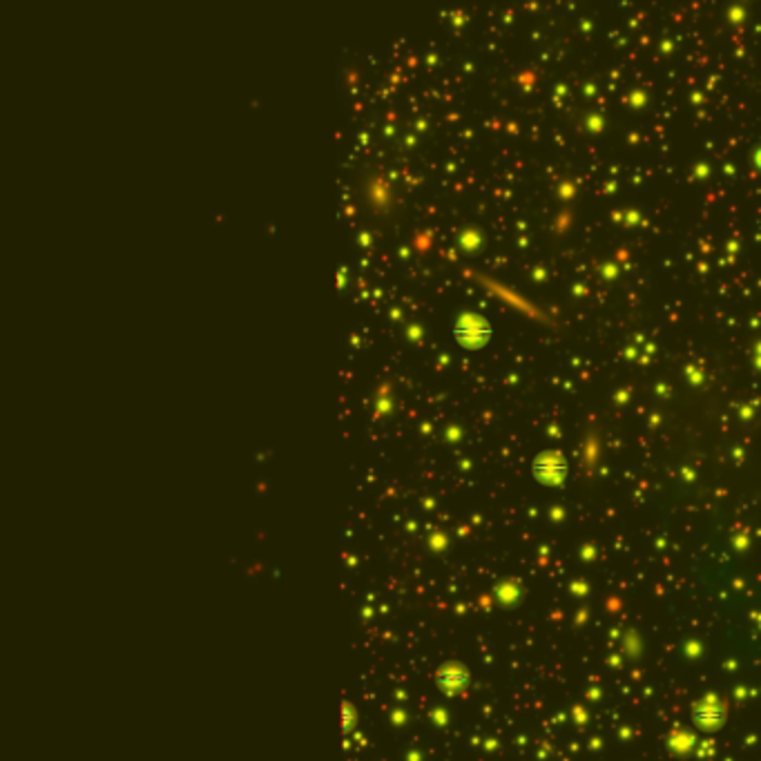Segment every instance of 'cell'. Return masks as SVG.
Masks as SVG:
<instances>
[{
  "label": "cell",
  "mask_w": 761,
  "mask_h": 761,
  "mask_svg": "<svg viewBox=\"0 0 761 761\" xmlns=\"http://www.w3.org/2000/svg\"><path fill=\"white\" fill-rule=\"evenodd\" d=\"M467 681H469L467 670H462L458 666L442 668L440 672H438V683H442L446 690H462V688L467 685Z\"/></svg>",
  "instance_id": "obj_6"
},
{
  "label": "cell",
  "mask_w": 761,
  "mask_h": 761,
  "mask_svg": "<svg viewBox=\"0 0 761 761\" xmlns=\"http://www.w3.org/2000/svg\"><path fill=\"white\" fill-rule=\"evenodd\" d=\"M598 453H601V442H598L594 431H589L583 440V462L587 467H594V462L598 460Z\"/></svg>",
  "instance_id": "obj_7"
},
{
  "label": "cell",
  "mask_w": 761,
  "mask_h": 761,
  "mask_svg": "<svg viewBox=\"0 0 761 761\" xmlns=\"http://www.w3.org/2000/svg\"><path fill=\"white\" fill-rule=\"evenodd\" d=\"M723 717H726V710H723V705H721L719 701H714L712 696L694 710V721H696V726L703 728V730H714V728H719V726H721V721H723Z\"/></svg>",
  "instance_id": "obj_5"
},
{
  "label": "cell",
  "mask_w": 761,
  "mask_h": 761,
  "mask_svg": "<svg viewBox=\"0 0 761 761\" xmlns=\"http://www.w3.org/2000/svg\"><path fill=\"white\" fill-rule=\"evenodd\" d=\"M480 244H482L480 230H476V228H464V230H460L458 246L462 250H467V253H476V250L480 248Z\"/></svg>",
  "instance_id": "obj_8"
},
{
  "label": "cell",
  "mask_w": 761,
  "mask_h": 761,
  "mask_svg": "<svg viewBox=\"0 0 761 761\" xmlns=\"http://www.w3.org/2000/svg\"><path fill=\"white\" fill-rule=\"evenodd\" d=\"M431 241H433L431 230H420L416 235V239H413V244H416V248L420 250V253H427V250L431 248Z\"/></svg>",
  "instance_id": "obj_10"
},
{
  "label": "cell",
  "mask_w": 761,
  "mask_h": 761,
  "mask_svg": "<svg viewBox=\"0 0 761 761\" xmlns=\"http://www.w3.org/2000/svg\"><path fill=\"white\" fill-rule=\"evenodd\" d=\"M560 192H563V194H567L565 199H569V196L574 194V185H571L569 181H563V183H560Z\"/></svg>",
  "instance_id": "obj_13"
},
{
  "label": "cell",
  "mask_w": 761,
  "mask_h": 761,
  "mask_svg": "<svg viewBox=\"0 0 761 761\" xmlns=\"http://www.w3.org/2000/svg\"><path fill=\"white\" fill-rule=\"evenodd\" d=\"M473 277H478V280H480L482 284H485V288H489L491 293L500 295V297H505V299H507V304H512V306H516L518 310L527 313V315H530V317H536V319H549V317L545 315V313H543L538 306H534L532 302H527V299H525V297H521V295H518L516 291L507 288V286H503L500 282L491 280V277H485V275H473Z\"/></svg>",
  "instance_id": "obj_4"
},
{
  "label": "cell",
  "mask_w": 761,
  "mask_h": 761,
  "mask_svg": "<svg viewBox=\"0 0 761 761\" xmlns=\"http://www.w3.org/2000/svg\"><path fill=\"white\" fill-rule=\"evenodd\" d=\"M407 335H409L411 339H416V342H418V339H422V335H424V333H422V328H420L418 324H413V326H409V328H407Z\"/></svg>",
  "instance_id": "obj_11"
},
{
  "label": "cell",
  "mask_w": 761,
  "mask_h": 761,
  "mask_svg": "<svg viewBox=\"0 0 761 761\" xmlns=\"http://www.w3.org/2000/svg\"><path fill=\"white\" fill-rule=\"evenodd\" d=\"M534 473H536V478L545 482V485H560L567 476V464L558 451H547L536 458Z\"/></svg>",
  "instance_id": "obj_3"
},
{
  "label": "cell",
  "mask_w": 761,
  "mask_h": 761,
  "mask_svg": "<svg viewBox=\"0 0 761 761\" xmlns=\"http://www.w3.org/2000/svg\"><path fill=\"white\" fill-rule=\"evenodd\" d=\"M364 199H366V205H369L371 210L382 214V212L391 210L393 199H396V196H393V190H391L387 179H384L382 174L371 172V174H366V179H364Z\"/></svg>",
  "instance_id": "obj_2"
},
{
  "label": "cell",
  "mask_w": 761,
  "mask_h": 761,
  "mask_svg": "<svg viewBox=\"0 0 761 761\" xmlns=\"http://www.w3.org/2000/svg\"><path fill=\"white\" fill-rule=\"evenodd\" d=\"M601 273H603L605 277H610V280H612L614 275H619V268L612 266V264H603V266H601Z\"/></svg>",
  "instance_id": "obj_12"
},
{
  "label": "cell",
  "mask_w": 761,
  "mask_h": 761,
  "mask_svg": "<svg viewBox=\"0 0 761 761\" xmlns=\"http://www.w3.org/2000/svg\"><path fill=\"white\" fill-rule=\"evenodd\" d=\"M453 335L458 337V342L467 348H480L487 344V339L491 335V326L489 321L478 315V313L464 310L455 317V326H453Z\"/></svg>",
  "instance_id": "obj_1"
},
{
  "label": "cell",
  "mask_w": 761,
  "mask_h": 761,
  "mask_svg": "<svg viewBox=\"0 0 761 761\" xmlns=\"http://www.w3.org/2000/svg\"><path fill=\"white\" fill-rule=\"evenodd\" d=\"M375 409L378 413H391L393 409V396H391V384H382L380 391L375 393Z\"/></svg>",
  "instance_id": "obj_9"
}]
</instances>
